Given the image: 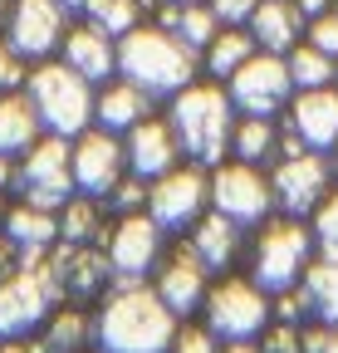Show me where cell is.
<instances>
[{
    "label": "cell",
    "instance_id": "obj_1",
    "mask_svg": "<svg viewBox=\"0 0 338 353\" xmlns=\"http://www.w3.org/2000/svg\"><path fill=\"white\" fill-rule=\"evenodd\" d=\"M172 334H177V314L162 304L157 290L142 285H123L94 319V339L103 343V353H167Z\"/></svg>",
    "mask_w": 338,
    "mask_h": 353
},
{
    "label": "cell",
    "instance_id": "obj_2",
    "mask_svg": "<svg viewBox=\"0 0 338 353\" xmlns=\"http://www.w3.org/2000/svg\"><path fill=\"white\" fill-rule=\"evenodd\" d=\"M118 74L147 88L152 99H172L196 79V50H187L162 25H133L128 34H118Z\"/></svg>",
    "mask_w": 338,
    "mask_h": 353
},
{
    "label": "cell",
    "instance_id": "obj_3",
    "mask_svg": "<svg viewBox=\"0 0 338 353\" xmlns=\"http://www.w3.org/2000/svg\"><path fill=\"white\" fill-rule=\"evenodd\" d=\"M172 132L191 162L216 167L231 152V132H235V103L221 83H187L172 94Z\"/></svg>",
    "mask_w": 338,
    "mask_h": 353
},
{
    "label": "cell",
    "instance_id": "obj_4",
    "mask_svg": "<svg viewBox=\"0 0 338 353\" xmlns=\"http://www.w3.org/2000/svg\"><path fill=\"white\" fill-rule=\"evenodd\" d=\"M25 94H30L39 123L50 132H59V138H78L94 123V83L78 69H69L64 59H39L30 69Z\"/></svg>",
    "mask_w": 338,
    "mask_h": 353
},
{
    "label": "cell",
    "instance_id": "obj_5",
    "mask_svg": "<svg viewBox=\"0 0 338 353\" xmlns=\"http://www.w3.org/2000/svg\"><path fill=\"white\" fill-rule=\"evenodd\" d=\"M314 226H304L299 216H284V221H265L250 241V280L260 290L279 294L294 290L304 280V270L314 265Z\"/></svg>",
    "mask_w": 338,
    "mask_h": 353
},
{
    "label": "cell",
    "instance_id": "obj_6",
    "mask_svg": "<svg viewBox=\"0 0 338 353\" xmlns=\"http://www.w3.org/2000/svg\"><path fill=\"white\" fill-rule=\"evenodd\" d=\"M20 201H34V206H50L59 211L78 187H74V143L50 132V138H34L25 152H20Z\"/></svg>",
    "mask_w": 338,
    "mask_h": 353
},
{
    "label": "cell",
    "instance_id": "obj_7",
    "mask_svg": "<svg viewBox=\"0 0 338 353\" xmlns=\"http://www.w3.org/2000/svg\"><path fill=\"white\" fill-rule=\"evenodd\" d=\"M206 329L221 339H255L265 334V324L275 319L270 309V290H260L255 280H221L206 290Z\"/></svg>",
    "mask_w": 338,
    "mask_h": 353
},
{
    "label": "cell",
    "instance_id": "obj_8",
    "mask_svg": "<svg viewBox=\"0 0 338 353\" xmlns=\"http://www.w3.org/2000/svg\"><path fill=\"white\" fill-rule=\"evenodd\" d=\"M211 211L231 216L235 226H260L275 211V187L255 162H216L211 172Z\"/></svg>",
    "mask_w": 338,
    "mask_h": 353
},
{
    "label": "cell",
    "instance_id": "obj_9",
    "mask_svg": "<svg viewBox=\"0 0 338 353\" xmlns=\"http://www.w3.org/2000/svg\"><path fill=\"white\" fill-rule=\"evenodd\" d=\"M59 290L45 265H15L0 280V339H25L50 319Z\"/></svg>",
    "mask_w": 338,
    "mask_h": 353
},
{
    "label": "cell",
    "instance_id": "obj_10",
    "mask_svg": "<svg viewBox=\"0 0 338 353\" xmlns=\"http://www.w3.org/2000/svg\"><path fill=\"white\" fill-rule=\"evenodd\" d=\"M226 94L240 113H255V118H275L279 108H289L294 99V79H289V64L284 54H270V50H255L231 79H226Z\"/></svg>",
    "mask_w": 338,
    "mask_h": 353
},
{
    "label": "cell",
    "instance_id": "obj_11",
    "mask_svg": "<svg viewBox=\"0 0 338 353\" xmlns=\"http://www.w3.org/2000/svg\"><path fill=\"white\" fill-rule=\"evenodd\" d=\"M206 201H211V176L201 172V162L172 167L147 187V216L162 231H191L206 216Z\"/></svg>",
    "mask_w": 338,
    "mask_h": 353
},
{
    "label": "cell",
    "instance_id": "obj_12",
    "mask_svg": "<svg viewBox=\"0 0 338 353\" xmlns=\"http://www.w3.org/2000/svg\"><path fill=\"white\" fill-rule=\"evenodd\" d=\"M328 182H333V167H328L324 152H314V148L279 157L275 172H270L275 206H279L284 216H314V206L328 196Z\"/></svg>",
    "mask_w": 338,
    "mask_h": 353
},
{
    "label": "cell",
    "instance_id": "obj_13",
    "mask_svg": "<svg viewBox=\"0 0 338 353\" xmlns=\"http://www.w3.org/2000/svg\"><path fill=\"white\" fill-rule=\"evenodd\" d=\"M103 255L113 265V275L142 280L152 265L162 260V226L147 211H123L108 226V236H103Z\"/></svg>",
    "mask_w": 338,
    "mask_h": 353
},
{
    "label": "cell",
    "instance_id": "obj_14",
    "mask_svg": "<svg viewBox=\"0 0 338 353\" xmlns=\"http://www.w3.org/2000/svg\"><path fill=\"white\" fill-rule=\"evenodd\" d=\"M64 30H69V10L59 0H15L10 20H6V44L20 59L39 64L64 44Z\"/></svg>",
    "mask_w": 338,
    "mask_h": 353
},
{
    "label": "cell",
    "instance_id": "obj_15",
    "mask_svg": "<svg viewBox=\"0 0 338 353\" xmlns=\"http://www.w3.org/2000/svg\"><path fill=\"white\" fill-rule=\"evenodd\" d=\"M128 176V148L108 128H83L74 138V187L83 196H108Z\"/></svg>",
    "mask_w": 338,
    "mask_h": 353
},
{
    "label": "cell",
    "instance_id": "obj_16",
    "mask_svg": "<svg viewBox=\"0 0 338 353\" xmlns=\"http://www.w3.org/2000/svg\"><path fill=\"white\" fill-rule=\"evenodd\" d=\"M45 270H50V280H54L59 299H64V294H78V299H83V294H98V290L108 285L113 265H108L103 245H78V241H64V245H50Z\"/></svg>",
    "mask_w": 338,
    "mask_h": 353
},
{
    "label": "cell",
    "instance_id": "obj_17",
    "mask_svg": "<svg viewBox=\"0 0 338 353\" xmlns=\"http://www.w3.org/2000/svg\"><path fill=\"white\" fill-rule=\"evenodd\" d=\"M206 275H211L206 260H201V255L191 250V241H187V245H177L172 255L162 260V270H157V285H152V290L162 294V304L172 309V314H191V309L206 304V290H211Z\"/></svg>",
    "mask_w": 338,
    "mask_h": 353
},
{
    "label": "cell",
    "instance_id": "obj_18",
    "mask_svg": "<svg viewBox=\"0 0 338 353\" xmlns=\"http://www.w3.org/2000/svg\"><path fill=\"white\" fill-rule=\"evenodd\" d=\"M128 172L142 176V182H157L162 172H172L177 157H182V143H177V132L172 123H162V118H142L138 128H128Z\"/></svg>",
    "mask_w": 338,
    "mask_h": 353
},
{
    "label": "cell",
    "instance_id": "obj_19",
    "mask_svg": "<svg viewBox=\"0 0 338 353\" xmlns=\"http://www.w3.org/2000/svg\"><path fill=\"white\" fill-rule=\"evenodd\" d=\"M289 128L299 132V143L314 152H328L338 143V88H299L289 99Z\"/></svg>",
    "mask_w": 338,
    "mask_h": 353
},
{
    "label": "cell",
    "instance_id": "obj_20",
    "mask_svg": "<svg viewBox=\"0 0 338 353\" xmlns=\"http://www.w3.org/2000/svg\"><path fill=\"white\" fill-rule=\"evenodd\" d=\"M59 50H64V64L78 69L89 83H108V79L118 74V44H113V34L98 30L94 20L64 30V44H59Z\"/></svg>",
    "mask_w": 338,
    "mask_h": 353
},
{
    "label": "cell",
    "instance_id": "obj_21",
    "mask_svg": "<svg viewBox=\"0 0 338 353\" xmlns=\"http://www.w3.org/2000/svg\"><path fill=\"white\" fill-rule=\"evenodd\" d=\"M152 108V94L147 88H138L133 79H108L98 94H94V123L108 128V132H128L147 118Z\"/></svg>",
    "mask_w": 338,
    "mask_h": 353
},
{
    "label": "cell",
    "instance_id": "obj_22",
    "mask_svg": "<svg viewBox=\"0 0 338 353\" xmlns=\"http://www.w3.org/2000/svg\"><path fill=\"white\" fill-rule=\"evenodd\" d=\"M304 25H309V20L299 15L294 0H260L255 15L245 20V30L255 34V44H260V50H270V54H289L294 44H299V30H304Z\"/></svg>",
    "mask_w": 338,
    "mask_h": 353
},
{
    "label": "cell",
    "instance_id": "obj_23",
    "mask_svg": "<svg viewBox=\"0 0 338 353\" xmlns=\"http://www.w3.org/2000/svg\"><path fill=\"white\" fill-rule=\"evenodd\" d=\"M6 241L15 250H50L59 241V211L50 206H34V201H20V206H6Z\"/></svg>",
    "mask_w": 338,
    "mask_h": 353
},
{
    "label": "cell",
    "instance_id": "obj_24",
    "mask_svg": "<svg viewBox=\"0 0 338 353\" xmlns=\"http://www.w3.org/2000/svg\"><path fill=\"white\" fill-rule=\"evenodd\" d=\"M191 250L206 260V270H226V265L240 255V226L231 216L211 211V216H201L191 226Z\"/></svg>",
    "mask_w": 338,
    "mask_h": 353
},
{
    "label": "cell",
    "instance_id": "obj_25",
    "mask_svg": "<svg viewBox=\"0 0 338 353\" xmlns=\"http://www.w3.org/2000/svg\"><path fill=\"white\" fill-rule=\"evenodd\" d=\"M39 113H34V103H30V94H0V152H10V157H20L34 138H39Z\"/></svg>",
    "mask_w": 338,
    "mask_h": 353
},
{
    "label": "cell",
    "instance_id": "obj_26",
    "mask_svg": "<svg viewBox=\"0 0 338 353\" xmlns=\"http://www.w3.org/2000/svg\"><path fill=\"white\" fill-rule=\"evenodd\" d=\"M255 50H260V44H255V34H250L245 25H221L216 39H211L206 50H201V64L216 74V79H231V74H235L250 54H255Z\"/></svg>",
    "mask_w": 338,
    "mask_h": 353
},
{
    "label": "cell",
    "instance_id": "obj_27",
    "mask_svg": "<svg viewBox=\"0 0 338 353\" xmlns=\"http://www.w3.org/2000/svg\"><path fill=\"white\" fill-rule=\"evenodd\" d=\"M59 241H78V245H98L103 241V206L98 196H69L59 206Z\"/></svg>",
    "mask_w": 338,
    "mask_h": 353
},
{
    "label": "cell",
    "instance_id": "obj_28",
    "mask_svg": "<svg viewBox=\"0 0 338 353\" xmlns=\"http://www.w3.org/2000/svg\"><path fill=\"white\" fill-rule=\"evenodd\" d=\"M231 152H235L240 162H270V157L279 152V128H275V118L245 113V118L235 123V132H231Z\"/></svg>",
    "mask_w": 338,
    "mask_h": 353
},
{
    "label": "cell",
    "instance_id": "obj_29",
    "mask_svg": "<svg viewBox=\"0 0 338 353\" xmlns=\"http://www.w3.org/2000/svg\"><path fill=\"white\" fill-rule=\"evenodd\" d=\"M94 339V319L83 314V309H50V319H45V343L50 353H78L83 343Z\"/></svg>",
    "mask_w": 338,
    "mask_h": 353
},
{
    "label": "cell",
    "instance_id": "obj_30",
    "mask_svg": "<svg viewBox=\"0 0 338 353\" xmlns=\"http://www.w3.org/2000/svg\"><path fill=\"white\" fill-rule=\"evenodd\" d=\"M304 294H309V314L338 329V260H314L304 270Z\"/></svg>",
    "mask_w": 338,
    "mask_h": 353
},
{
    "label": "cell",
    "instance_id": "obj_31",
    "mask_svg": "<svg viewBox=\"0 0 338 353\" xmlns=\"http://www.w3.org/2000/svg\"><path fill=\"white\" fill-rule=\"evenodd\" d=\"M284 64H289L294 88H324V83H333V79H338V59H333V54H324L319 44H294V50L284 54Z\"/></svg>",
    "mask_w": 338,
    "mask_h": 353
},
{
    "label": "cell",
    "instance_id": "obj_32",
    "mask_svg": "<svg viewBox=\"0 0 338 353\" xmlns=\"http://www.w3.org/2000/svg\"><path fill=\"white\" fill-rule=\"evenodd\" d=\"M83 15L108 34H128L133 25H142V0H89Z\"/></svg>",
    "mask_w": 338,
    "mask_h": 353
},
{
    "label": "cell",
    "instance_id": "obj_33",
    "mask_svg": "<svg viewBox=\"0 0 338 353\" xmlns=\"http://www.w3.org/2000/svg\"><path fill=\"white\" fill-rule=\"evenodd\" d=\"M314 245L324 260H338V192H328L314 206Z\"/></svg>",
    "mask_w": 338,
    "mask_h": 353
},
{
    "label": "cell",
    "instance_id": "obj_34",
    "mask_svg": "<svg viewBox=\"0 0 338 353\" xmlns=\"http://www.w3.org/2000/svg\"><path fill=\"white\" fill-rule=\"evenodd\" d=\"M103 201H113V211H118V216H123V211H142V206H147V182L128 172V176H123V182H118Z\"/></svg>",
    "mask_w": 338,
    "mask_h": 353
},
{
    "label": "cell",
    "instance_id": "obj_35",
    "mask_svg": "<svg viewBox=\"0 0 338 353\" xmlns=\"http://www.w3.org/2000/svg\"><path fill=\"white\" fill-rule=\"evenodd\" d=\"M167 353H221V348H216V334L206 324H187V329L172 334V348Z\"/></svg>",
    "mask_w": 338,
    "mask_h": 353
},
{
    "label": "cell",
    "instance_id": "obj_36",
    "mask_svg": "<svg viewBox=\"0 0 338 353\" xmlns=\"http://www.w3.org/2000/svg\"><path fill=\"white\" fill-rule=\"evenodd\" d=\"M265 353H304V343H299V329H294L289 319H279V324H265V343H260Z\"/></svg>",
    "mask_w": 338,
    "mask_h": 353
},
{
    "label": "cell",
    "instance_id": "obj_37",
    "mask_svg": "<svg viewBox=\"0 0 338 353\" xmlns=\"http://www.w3.org/2000/svg\"><path fill=\"white\" fill-rule=\"evenodd\" d=\"M309 44H319L324 54H333V59H338V6H333V10H324L319 20H309Z\"/></svg>",
    "mask_w": 338,
    "mask_h": 353
},
{
    "label": "cell",
    "instance_id": "obj_38",
    "mask_svg": "<svg viewBox=\"0 0 338 353\" xmlns=\"http://www.w3.org/2000/svg\"><path fill=\"white\" fill-rule=\"evenodd\" d=\"M206 6H211V15H216L221 25H245L250 15H255L260 0H206Z\"/></svg>",
    "mask_w": 338,
    "mask_h": 353
},
{
    "label": "cell",
    "instance_id": "obj_39",
    "mask_svg": "<svg viewBox=\"0 0 338 353\" xmlns=\"http://www.w3.org/2000/svg\"><path fill=\"white\" fill-rule=\"evenodd\" d=\"M15 83H25V59L10 50L6 39H0V94H10Z\"/></svg>",
    "mask_w": 338,
    "mask_h": 353
},
{
    "label": "cell",
    "instance_id": "obj_40",
    "mask_svg": "<svg viewBox=\"0 0 338 353\" xmlns=\"http://www.w3.org/2000/svg\"><path fill=\"white\" fill-rule=\"evenodd\" d=\"M299 343L304 353H338V329L324 324V329H299Z\"/></svg>",
    "mask_w": 338,
    "mask_h": 353
},
{
    "label": "cell",
    "instance_id": "obj_41",
    "mask_svg": "<svg viewBox=\"0 0 338 353\" xmlns=\"http://www.w3.org/2000/svg\"><path fill=\"white\" fill-rule=\"evenodd\" d=\"M15 176H20V162H15L10 152H0V192L15 187Z\"/></svg>",
    "mask_w": 338,
    "mask_h": 353
},
{
    "label": "cell",
    "instance_id": "obj_42",
    "mask_svg": "<svg viewBox=\"0 0 338 353\" xmlns=\"http://www.w3.org/2000/svg\"><path fill=\"white\" fill-rule=\"evenodd\" d=\"M294 6H299V15H304V20H319L324 10H333V6H338V0H294Z\"/></svg>",
    "mask_w": 338,
    "mask_h": 353
},
{
    "label": "cell",
    "instance_id": "obj_43",
    "mask_svg": "<svg viewBox=\"0 0 338 353\" xmlns=\"http://www.w3.org/2000/svg\"><path fill=\"white\" fill-rule=\"evenodd\" d=\"M10 270H15V245H10L6 236H0V280H6Z\"/></svg>",
    "mask_w": 338,
    "mask_h": 353
},
{
    "label": "cell",
    "instance_id": "obj_44",
    "mask_svg": "<svg viewBox=\"0 0 338 353\" xmlns=\"http://www.w3.org/2000/svg\"><path fill=\"white\" fill-rule=\"evenodd\" d=\"M0 353H50V348H45V343H20V339H10Z\"/></svg>",
    "mask_w": 338,
    "mask_h": 353
},
{
    "label": "cell",
    "instance_id": "obj_45",
    "mask_svg": "<svg viewBox=\"0 0 338 353\" xmlns=\"http://www.w3.org/2000/svg\"><path fill=\"white\" fill-rule=\"evenodd\" d=\"M226 353H265V348H260V343H250V339H231Z\"/></svg>",
    "mask_w": 338,
    "mask_h": 353
},
{
    "label": "cell",
    "instance_id": "obj_46",
    "mask_svg": "<svg viewBox=\"0 0 338 353\" xmlns=\"http://www.w3.org/2000/svg\"><path fill=\"white\" fill-rule=\"evenodd\" d=\"M10 6L15 0H0V30H6V20H10Z\"/></svg>",
    "mask_w": 338,
    "mask_h": 353
},
{
    "label": "cell",
    "instance_id": "obj_47",
    "mask_svg": "<svg viewBox=\"0 0 338 353\" xmlns=\"http://www.w3.org/2000/svg\"><path fill=\"white\" fill-rule=\"evenodd\" d=\"M59 6H64V10H83V6H89V0H59Z\"/></svg>",
    "mask_w": 338,
    "mask_h": 353
},
{
    "label": "cell",
    "instance_id": "obj_48",
    "mask_svg": "<svg viewBox=\"0 0 338 353\" xmlns=\"http://www.w3.org/2000/svg\"><path fill=\"white\" fill-rule=\"evenodd\" d=\"M328 152H333V157H328V167H333V176H338V143H333Z\"/></svg>",
    "mask_w": 338,
    "mask_h": 353
},
{
    "label": "cell",
    "instance_id": "obj_49",
    "mask_svg": "<svg viewBox=\"0 0 338 353\" xmlns=\"http://www.w3.org/2000/svg\"><path fill=\"white\" fill-rule=\"evenodd\" d=\"M0 221H6V201H0Z\"/></svg>",
    "mask_w": 338,
    "mask_h": 353
},
{
    "label": "cell",
    "instance_id": "obj_50",
    "mask_svg": "<svg viewBox=\"0 0 338 353\" xmlns=\"http://www.w3.org/2000/svg\"><path fill=\"white\" fill-rule=\"evenodd\" d=\"M177 6H191V0H177Z\"/></svg>",
    "mask_w": 338,
    "mask_h": 353
}]
</instances>
